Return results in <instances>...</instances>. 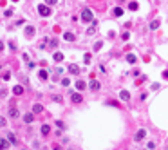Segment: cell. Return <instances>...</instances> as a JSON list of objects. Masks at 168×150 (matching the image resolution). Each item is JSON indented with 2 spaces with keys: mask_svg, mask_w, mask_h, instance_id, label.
Listing matches in <instances>:
<instances>
[{
  "mask_svg": "<svg viewBox=\"0 0 168 150\" xmlns=\"http://www.w3.org/2000/svg\"><path fill=\"white\" fill-rule=\"evenodd\" d=\"M137 7H139V5H137V2H130V4H128V9H132V11H136Z\"/></svg>",
  "mask_w": 168,
  "mask_h": 150,
  "instance_id": "obj_20",
  "label": "cell"
},
{
  "mask_svg": "<svg viewBox=\"0 0 168 150\" xmlns=\"http://www.w3.org/2000/svg\"><path fill=\"white\" fill-rule=\"evenodd\" d=\"M71 101H72V103H81V101H83V98H81V94L72 92V94H71Z\"/></svg>",
  "mask_w": 168,
  "mask_h": 150,
  "instance_id": "obj_3",
  "label": "cell"
},
{
  "mask_svg": "<svg viewBox=\"0 0 168 150\" xmlns=\"http://www.w3.org/2000/svg\"><path fill=\"white\" fill-rule=\"evenodd\" d=\"M62 83H63V85H65V87H67V85H69V83H71V80H69V78H63V80H62Z\"/></svg>",
  "mask_w": 168,
  "mask_h": 150,
  "instance_id": "obj_26",
  "label": "cell"
},
{
  "mask_svg": "<svg viewBox=\"0 0 168 150\" xmlns=\"http://www.w3.org/2000/svg\"><path fill=\"white\" fill-rule=\"evenodd\" d=\"M114 14H116V16H121V14H123V9H121V7H116V9H114Z\"/></svg>",
  "mask_w": 168,
  "mask_h": 150,
  "instance_id": "obj_21",
  "label": "cell"
},
{
  "mask_svg": "<svg viewBox=\"0 0 168 150\" xmlns=\"http://www.w3.org/2000/svg\"><path fill=\"white\" fill-rule=\"evenodd\" d=\"M13 92L16 94V96H20V94H24V87H20V85H16V87L13 89Z\"/></svg>",
  "mask_w": 168,
  "mask_h": 150,
  "instance_id": "obj_13",
  "label": "cell"
},
{
  "mask_svg": "<svg viewBox=\"0 0 168 150\" xmlns=\"http://www.w3.org/2000/svg\"><path fill=\"white\" fill-rule=\"evenodd\" d=\"M7 141H9V143H16V136H14V134H9V136H7Z\"/></svg>",
  "mask_w": 168,
  "mask_h": 150,
  "instance_id": "obj_18",
  "label": "cell"
},
{
  "mask_svg": "<svg viewBox=\"0 0 168 150\" xmlns=\"http://www.w3.org/2000/svg\"><path fill=\"white\" fill-rule=\"evenodd\" d=\"M76 89H78V91H85L87 89V83L83 80H80V81H76Z\"/></svg>",
  "mask_w": 168,
  "mask_h": 150,
  "instance_id": "obj_5",
  "label": "cell"
},
{
  "mask_svg": "<svg viewBox=\"0 0 168 150\" xmlns=\"http://www.w3.org/2000/svg\"><path fill=\"white\" fill-rule=\"evenodd\" d=\"M0 51H4V43L2 42H0Z\"/></svg>",
  "mask_w": 168,
  "mask_h": 150,
  "instance_id": "obj_28",
  "label": "cell"
},
{
  "mask_svg": "<svg viewBox=\"0 0 168 150\" xmlns=\"http://www.w3.org/2000/svg\"><path fill=\"white\" fill-rule=\"evenodd\" d=\"M69 71H71V74H78V72H80V67L74 65V63H71V65H69Z\"/></svg>",
  "mask_w": 168,
  "mask_h": 150,
  "instance_id": "obj_8",
  "label": "cell"
},
{
  "mask_svg": "<svg viewBox=\"0 0 168 150\" xmlns=\"http://www.w3.org/2000/svg\"><path fill=\"white\" fill-rule=\"evenodd\" d=\"M52 58H54V62H62L63 54H62V52H54V56H52Z\"/></svg>",
  "mask_w": 168,
  "mask_h": 150,
  "instance_id": "obj_17",
  "label": "cell"
},
{
  "mask_svg": "<svg viewBox=\"0 0 168 150\" xmlns=\"http://www.w3.org/2000/svg\"><path fill=\"white\" fill-rule=\"evenodd\" d=\"M127 62H128V63H134V62H136V56H134V54H127Z\"/></svg>",
  "mask_w": 168,
  "mask_h": 150,
  "instance_id": "obj_19",
  "label": "cell"
},
{
  "mask_svg": "<svg viewBox=\"0 0 168 150\" xmlns=\"http://www.w3.org/2000/svg\"><path fill=\"white\" fill-rule=\"evenodd\" d=\"M5 123H7V121H5V118L0 116V127H5Z\"/></svg>",
  "mask_w": 168,
  "mask_h": 150,
  "instance_id": "obj_25",
  "label": "cell"
},
{
  "mask_svg": "<svg viewBox=\"0 0 168 150\" xmlns=\"http://www.w3.org/2000/svg\"><path fill=\"white\" fill-rule=\"evenodd\" d=\"M157 27H159V20H154L150 24V29H157Z\"/></svg>",
  "mask_w": 168,
  "mask_h": 150,
  "instance_id": "obj_22",
  "label": "cell"
},
{
  "mask_svg": "<svg viewBox=\"0 0 168 150\" xmlns=\"http://www.w3.org/2000/svg\"><path fill=\"white\" fill-rule=\"evenodd\" d=\"M42 110H43V107H42V105H40V103H36V105H34V107H33V112H34V114H40V112H42Z\"/></svg>",
  "mask_w": 168,
  "mask_h": 150,
  "instance_id": "obj_14",
  "label": "cell"
},
{
  "mask_svg": "<svg viewBox=\"0 0 168 150\" xmlns=\"http://www.w3.org/2000/svg\"><path fill=\"white\" fill-rule=\"evenodd\" d=\"M100 87H101V85H100V81H96V80L90 81V89H92V91H98Z\"/></svg>",
  "mask_w": 168,
  "mask_h": 150,
  "instance_id": "obj_11",
  "label": "cell"
},
{
  "mask_svg": "<svg viewBox=\"0 0 168 150\" xmlns=\"http://www.w3.org/2000/svg\"><path fill=\"white\" fill-rule=\"evenodd\" d=\"M5 148H9V141L0 138V150H5Z\"/></svg>",
  "mask_w": 168,
  "mask_h": 150,
  "instance_id": "obj_6",
  "label": "cell"
},
{
  "mask_svg": "<svg viewBox=\"0 0 168 150\" xmlns=\"http://www.w3.org/2000/svg\"><path fill=\"white\" fill-rule=\"evenodd\" d=\"M63 38H65L67 42H74V38H76V36H74L72 33H65V34H63Z\"/></svg>",
  "mask_w": 168,
  "mask_h": 150,
  "instance_id": "obj_15",
  "label": "cell"
},
{
  "mask_svg": "<svg viewBox=\"0 0 168 150\" xmlns=\"http://www.w3.org/2000/svg\"><path fill=\"white\" fill-rule=\"evenodd\" d=\"M24 121H25V123H33V121H34V116H33V114H29V112H27V114L24 116Z\"/></svg>",
  "mask_w": 168,
  "mask_h": 150,
  "instance_id": "obj_10",
  "label": "cell"
},
{
  "mask_svg": "<svg viewBox=\"0 0 168 150\" xmlns=\"http://www.w3.org/2000/svg\"><path fill=\"white\" fill-rule=\"evenodd\" d=\"M25 34H27V38H33V36H34V27H27Z\"/></svg>",
  "mask_w": 168,
  "mask_h": 150,
  "instance_id": "obj_12",
  "label": "cell"
},
{
  "mask_svg": "<svg viewBox=\"0 0 168 150\" xmlns=\"http://www.w3.org/2000/svg\"><path fill=\"white\" fill-rule=\"evenodd\" d=\"M145 136H147V130H145V129H141V130H137V132H136L134 139H136V141H141V139H143Z\"/></svg>",
  "mask_w": 168,
  "mask_h": 150,
  "instance_id": "obj_4",
  "label": "cell"
},
{
  "mask_svg": "<svg viewBox=\"0 0 168 150\" xmlns=\"http://www.w3.org/2000/svg\"><path fill=\"white\" fill-rule=\"evenodd\" d=\"M119 98H121V100H125V101H127V100H130V92H128V91H121V92H119Z\"/></svg>",
  "mask_w": 168,
  "mask_h": 150,
  "instance_id": "obj_7",
  "label": "cell"
},
{
  "mask_svg": "<svg viewBox=\"0 0 168 150\" xmlns=\"http://www.w3.org/2000/svg\"><path fill=\"white\" fill-rule=\"evenodd\" d=\"M9 116H11V118H18V116H20V112H18V109H16V107H13V109H9Z\"/></svg>",
  "mask_w": 168,
  "mask_h": 150,
  "instance_id": "obj_9",
  "label": "cell"
},
{
  "mask_svg": "<svg viewBox=\"0 0 168 150\" xmlns=\"http://www.w3.org/2000/svg\"><path fill=\"white\" fill-rule=\"evenodd\" d=\"M90 58H92V56H90L89 52H87V54H85V58H83V60H85V63H90Z\"/></svg>",
  "mask_w": 168,
  "mask_h": 150,
  "instance_id": "obj_24",
  "label": "cell"
},
{
  "mask_svg": "<svg viewBox=\"0 0 168 150\" xmlns=\"http://www.w3.org/2000/svg\"><path fill=\"white\" fill-rule=\"evenodd\" d=\"M49 132H51V127L49 125H42V134H43V136H47Z\"/></svg>",
  "mask_w": 168,
  "mask_h": 150,
  "instance_id": "obj_16",
  "label": "cell"
},
{
  "mask_svg": "<svg viewBox=\"0 0 168 150\" xmlns=\"http://www.w3.org/2000/svg\"><path fill=\"white\" fill-rule=\"evenodd\" d=\"M40 78H42V80H47V78H49V74L45 72V71H40Z\"/></svg>",
  "mask_w": 168,
  "mask_h": 150,
  "instance_id": "obj_23",
  "label": "cell"
},
{
  "mask_svg": "<svg viewBox=\"0 0 168 150\" xmlns=\"http://www.w3.org/2000/svg\"><path fill=\"white\" fill-rule=\"evenodd\" d=\"M38 13H40L42 14V16H51V9H49V7L47 5H38Z\"/></svg>",
  "mask_w": 168,
  "mask_h": 150,
  "instance_id": "obj_2",
  "label": "cell"
},
{
  "mask_svg": "<svg viewBox=\"0 0 168 150\" xmlns=\"http://www.w3.org/2000/svg\"><path fill=\"white\" fill-rule=\"evenodd\" d=\"M81 18H83V22H92V11L90 9H83V13H81Z\"/></svg>",
  "mask_w": 168,
  "mask_h": 150,
  "instance_id": "obj_1",
  "label": "cell"
},
{
  "mask_svg": "<svg viewBox=\"0 0 168 150\" xmlns=\"http://www.w3.org/2000/svg\"><path fill=\"white\" fill-rule=\"evenodd\" d=\"M100 49H101V42H98L96 45H94V51H100Z\"/></svg>",
  "mask_w": 168,
  "mask_h": 150,
  "instance_id": "obj_27",
  "label": "cell"
}]
</instances>
